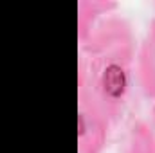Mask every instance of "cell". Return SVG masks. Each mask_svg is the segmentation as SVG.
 Listing matches in <instances>:
<instances>
[{
  "instance_id": "obj_1",
  "label": "cell",
  "mask_w": 155,
  "mask_h": 153,
  "mask_svg": "<svg viewBox=\"0 0 155 153\" xmlns=\"http://www.w3.org/2000/svg\"><path fill=\"white\" fill-rule=\"evenodd\" d=\"M85 58L78 81L87 88L110 122H117L126 108L135 60L132 27L121 16H105L83 41Z\"/></svg>"
},
{
  "instance_id": "obj_2",
  "label": "cell",
  "mask_w": 155,
  "mask_h": 153,
  "mask_svg": "<svg viewBox=\"0 0 155 153\" xmlns=\"http://www.w3.org/2000/svg\"><path fill=\"white\" fill-rule=\"evenodd\" d=\"M108 117L97 106L87 88L78 81V150L103 153L108 139Z\"/></svg>"
},
{
  "instance_id": "obj_3",
  "label": "cell",
  "mask_w": 155,
  "mask_h": 153,
  "mask_svg": "<svg viewBox=\"0 0 155 153\" xmlns=\"http://www.w3.org/2000/svg\"><path fill=\"white\" fill-rule=\"evenodd\" d=\"M139 83L143 94L148 99H155V18L152 20L146 38L139 50Z\"/></svg>"
},
{
  "instance_id": "obj_4",
  "label": "cell",
  "mask_w": 155,
  "mask_h": 153,
  "mask_svg": "<svg viewBox=\"0 0 155 153\" xmlns=\"http://www.w3.org/2000/svg\"><path fill=\"white\" fill-rule=\"evenodd\" d=\"M112 9H116V4L108 0H81L78 4V38L81 43L90 36L101 16L108 15Z\"/></svg>"
},
{
  "instance_id": "obj_5",
  "label": "cell",
  "mask_w": 155,
  "mask_h": 153,
  "mask_svg": "<svg viewBox=\"0 0 155 153\" xmlns=\"http://www.w3.org/2000/svg\"><path fill=\"white\" fill-rule=\"evenodd\" d=\"M128 153H155V135L146 122L137 121L132 126L128 137Z\"/></svg>"
},
{
  "instance_id": "obj_6",
  "label": "cell",
  "mask_w": 155,
  "mask_h": 153,
  "mask_svg": "<svg viewBox=\"0 0 155 153\" xmlns=\"http://www.w3.org/2000/svg\"><path fill=\"white\" fill-rule=\"evenodd\" d=\"M152 115H153V124H155V105H153V110H152Z\"/></svg>"
}]
</instances>
